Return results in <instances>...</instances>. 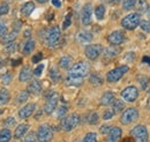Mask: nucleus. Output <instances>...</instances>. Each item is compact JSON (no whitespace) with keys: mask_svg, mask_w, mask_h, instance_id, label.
<instances>
[{"mask_svg":"<svg viewBox=\"0 0 150 142\" xmlns=\"http://www.w3.org/2000/svg\"><path fill=\"white\" fill-rule=\"evenodd\" d=\"M60 39H61V31H60V28L58 26L50 28L45 33V42H46V45L50 48L58 46L60 43Z\"/></svg>","mask_w":150,"mask_h":142,"instance_id":"f257e3e1","label":"nucleus"},{"mask_svg":"<svg viewBox=\"0 0 150 142\" xmlns=\"http://www.w3.org/2000/svg\"><path fill=\"white\" fill-rule=\"evenodd\" d=\"M89 70H90V66L88 62L86 61H79L74 64L69 70H68V75H72V76H79V77H86L88 74H89Z\"/></svg>","mask_w":150,"mask_h":142,"instance_id":"f03ea898","label":"nucleus"},{"mask_svg":"<svg viewBox=\"0 0 150 142\" xmlns=\"http://www.w3.org/2000/svg\"><path fill=\"white\" fill-rule=\"evenodd\" d=\"M140 22H141L140 14L139 13H132V14L126 15L121 20V26L127 30H134L135 28H137L140 26Z\"/></svg>","mask_w":150,"mask_h":142,"instance_id":"7ed1b4c3","label":"nucleus"},{"mask_svg":"<svg viewBox=\"0 0 150 142\" xmlns=\"http://www.w3.org/2000/svg\"><path fill=\"white\" fill-rule=\"evenodd\" d=\"M37 141L38 142H50L53 138V131L47 124L40 125L37 129Z\"/></svg>","mask_w":150,"mask_h":142,"instance_id":"20e7f679","label":"nucleus"},{"mask_svg":"<svg viewBox=\"0 0 150 142\" xmlns=\"http://www.w3.org/2000/svg\"><path fill=\"white\" fill-rule=\"evenodd\" d=\"M80 124V117L76 114V113H73L71 116H67L65 117L62 120H61V128L62 131L65 132H69L72 129H74L77 125Z\"/></svg>","mask_w":150,"mask_h":142,"instance_id":"39448f33","label":"nucleus"},{"mask_svg":"<svg viewBox=\"0 0 150 142\" xmlns=\"http://www.w3.org/2000/svg\"><path fill=\"white\" fill-rule=\"evenodd\" d=\"M131 134L136 142H148V131L143 125L135 126L131 131Z\"/></svg>","mask_w":150,"mask_h":142,"instance_id":"423d86ee","label":"nucleus"},{"mask_svg":"<svg viewBox=\"0 0 150 142\" xmlns=\"http://www.w3.org/2000/svg\"><path fill=\"white\" fill-rule=\"evenodd\" d=\"M137 118H139V111L134 107H129L124 111V113L120 117V121H121V124L128 125L137 120Z\"/></svg>","mask_w":150,"mask_h":142,"instance_id":"0eeeda50","label":"nucleus"},{"mask_svg":"<svg viewBox=\"0 0 150 142\" xmlns=\"http://www.w3.org/2000/svg\"><path fill=\"white\" fill-rule=\"evenodd\" d=\"M128 71V66H120V67H117V68H114L112 71H110L108 73V75H106V80L109 81V82H117V81H119L122 76H124V74H126V72Z\"/></svg>","mask_w":150,"mask_h":142,"instance_id":"6e6552de","label":"nucleus"},{"mask_svg":"<svg viewBox=\"0 0 150 142\" xmlns=\"http://www.w3.org/2000/svg\"><path fill=\"white\" fill-rule=\"evenodd\" d=\"M103 52V46L100 44H90L86 48L84 54L89 60H96Z\"/></svg>","mask_w":150,"mask_h":142,"instance_id":"1a4fd4ad","label":"nucleus"},{"mask_svg":"<svg viewBox=\"0 0 150 142\" xmlns=\"http://www.w3.org/2000/svg\"><path fill=\"white\" fill-rule=\"evenodd\" d=\"M58 101H59V95L57 92L51 94L46 99V103H45V107H44V112L46 114L53 113V111L56 110L57 105H58Z\"/></svg>","mask_w":150,"mask_h":142,"instance_id":"9d476101","label":"nucleus"},{"mask_svg":"<svg viewBox=\"0 0 150 142\" xmlns=\"http://www.w3.org/2000/svg\"><path fill=\"white\" fill-rule=\"evenodd\" d=\"M121 97L126 101V102H134L136 101V98L139 97V90L135 86H129L127 88H125L121 91Z\"/></svg>","mask_w":150,"mask_h":142,"instance_id":"9b49d317","label":"nucleus"},{"mask_svg":"<svg viewBox=\"0 0 150 142\" xmlns=\"http://www.w3.org/2000/svg\"><path fill=\"white\" fill-rule=\"evenodd\" d=\"M93 16V6L91 4H86L81 11V22L83 26H88L91 22Z\"/></svg>","mask_w":150,"mask_h":142,"instance_id":"f8f14e48","label":"nucleus"},{"mask_svg":"<svg viewBox=\"0 0 150 142\" xmlns=\"http://www.w3.org/2000/svg\"><path fill=\"white\" fill-rule=\"evenodd\" d=\"M108 40H109L110 44H112V45H114V46H117V45L122 44V43L126 40V36H125V34H124L122 31L115 30V31H113V33H111V34L109 35Z\"/></svg>","mask_w":150,"mask_h":142,"instance_id":"ddd939ff","label":"nucleus"},{"mask_svg":"<svg viewBox=\"0 0 150 142\" xmlns=\"http://www.w3.org/2000/svg\"><path fill=\"white\" fill-rule=\"evenodd\" d=\"M35 109H36V104H34V103H30V104L24 105L22 109H20L19 117L21 119H27V118L31 117L33 113H34V111H35Z\"/></svg>","mask_w":150,"mask_h":142,"instance_id":"4468645a","label":"nucleus"},{"mask_svg":"<svg viewBox=\"0 0 150 142\" xmlns=\"http://www.w3.org/2000/svg\"><path fill=\"white\" fill-rule=\"evenodd\" d=\"M76 40L81 44H87V43H90L93 40V34L89 33V31H80L76 34Z\"/></svg>","mask_w":150,"mask_h":142,"instance_id":"2eb2a0df","label":"nucleus"},{"mask_svg":"<svg viewBox=\"0 0 150 142\" xmlns=\"http://www.w3.org/2000/svg\"><path fill=\"white\" fill-rule=\"evenodd\" d=\"M121 133L122 132H121V128L120 127H112L111 131L108 134V140H106V142H117L120 139Z\"/></svg>","mask_w":150,"mask_h":142,"instance_id":"dca6fc26","label":"nucleus"},{"mask_svg":"<svg viewBox=\"0 0 150 142\" xmlns=\"http://www.w3.org/2000/svg\"><path fill=\"white\" fill-rule=\"evenodd\" d=\"M83 77H79V76H72V75H67L65 83L68 87H80L83 83Z\"/></svg>","mask_w":150,"mask_h":142,"instance_id":"f3484780","label":"nucleus"},{"mask_svg":"<svg viewBox=\"0 0 150 142\" xmlns=\"http://www.w3.org/2000/svg\"><path fill=\"white\" fill-rule=\"evenodd\" d=\"M31 76H33V72L30 70V67L29 66H24L19 74L20 82H27V81L31 80Z\"/></svg>","mask_w":150,"mask_h":142,"instance_id":"a211bd4d","label":"nucleus"},{"mask_svg":"<svg viewBox=\"0 0 150 142\" xmlns=\"http://www.w3.org/2000/svg\"><path fill=\"white\" fill-rule=\"evenodd\" d=\"M28 131H29V125L28 124L19 125V126L16 127L15 132H14V138H15V139H22L23 136L27 135Z\"/></svg>","mask_w":150,"mask_h":142,"instance_id":"6ab92c4d","label":"nucleus"},{"mask_svg":"<svg viewBox=\"0 0 150 142\" xmlns=\"http://www.w3.org/2000/svg\"><path fill=\"white\" fill-rule=\"evenodd\" d=\"M27 91H28L29 94H33V95H38V94H40V91H42V84H40V82H39L38 80H33V81L29 83Z\"/></svg>","mask_w":150,"mask_h":142,"instance_id":"aec40b11","label":"nucleus"},{"mask_svg":"<svg viewBox=\"0 0 150 142\" xmlns=\"http://www.w3.org/2000/svg\"><path fill=\"white\" fill-rule=\"evenodd\" d=\"M113 102H114V94H113L112 91H106V92L103 94V96L100 98V105L102 107L110 105Z\"/></svg>","mask_w":150,"mask_h":142,"instance_id":"412c9836","label":"nucleus"},{"mask_svg":"<svg viewBox=\"0 0 150 142\" xmlns=\"http://www.w3.org/2000/svg\"><path fill=\"white\" fill-rule=\"evenodd\" d=\"M16 36H18V34H16L15 31H13V33H8V34H6V35L1 38L0 43H1L2 45L12 44V43H14V40L16 39Z\"/></svg>","mask_w":150,"mask_h":142,"instance_id":"4be33fe9","label":"nucleus"},{"mask_svg":"<svg viewBox=\"0 0 150 142\" xmlns=\"http://www.w3.org/2000/svg\"><path fill=\"white\" fill-rule=\"evenodd\" d=\"M34 9H35V4H34L33 1H28V2H25V4L21 7V13H22L23 15L28 16V15H30V14L34 12Z\"/></svg>","mask_w":150,"mask_h":142,"instance_id":"5701e85b","label":"nucleus"},{"mask_svg":"<svg viewBox=\"0 0 150 142\" xmlns=\"http://www.w3.org/2000/svg\"><path fill=\"white\" fill-rule=\"evenodd\" d=\"M72 60H73V58L69 57V55H64V57H61L60 60H59V66H60V68L69 70V68H71V65H72Z\"/></svg>","mask_w":150,"mask_h":142,"instance_id":"b1692460","label":"nucleus"},{"mask_svg":"<svg viewBox=\"0 0 150 142\" xmlns=\"http://www.w3.org/2000/svg\"><path fill=\"white\" fill-rule=\"evenodd\" d=\"M11 99V94L6 88L0 90V105H6Z\"/></svg>","mask_w":150,"mask_h":142,"instance_id":"393cba45","label":"nucleus"},{"mask_svg":"<svg viewBox=\"0 0 150 142\" xmlns=\"http://www.w3.org/2000/svg\"><path fill=\"white\" fill-rule=\"evenodd\" d=\"M35 40L34 39H28L25 43H24V45H23V49H22V52L24 54H30L31 53V51L35 49Z\"/></svg>","mask_w":150,"mask_h":142,"instance_id":"a878e982","label":"nucleus"},{"mask_svg":"<svg viewBox=\"0 0 150 142\" xmlns=\"http://www.w3.org/2000/svg\"><path fill=\"white\" fill-rule=\"evenodd\" d=\"M12 139V132L8 128H4L0 131V142H9Z\"/></svg>","mask_w":150,"mask_h":142,"instance_id":"bb28decb","label":"nucleus"},{"mask_svg":"<svg viewBox=\"0 0 150 142\" xmlns=\"http://www.w3.org/2000/svg\"><path fill=\"white\" fill-rule=\"evenodd\" d=\"M119 52H120V49L117 48V46H110V48H106V49L104 50V54H105L106 58L115 57Z\"/></svg>","mask_w":150,"mask_h":142,"instance_id":"cd10ccee","label":"nucleus"},{"mask_svg":"<svg viewBox=\"0 0 150 142\" xmlns=\"http://www.w3.org/2000/svg\"><path fill=\"white\" fill-rule=\"evenodd\" d=\"M50 77H51V80L57 83V82H59L60 80H61V74L59 73V71L57 70L56 67H52L51 70H50Z\"/></svg>","mask_w":150,"mask_h":142,"instance_id":"c85d7f7f","label":"nucleus"},{"mask_svg":"<svg viewBox=\"0 0 150 142\" xmlns=\"http://www.w3.org/2000/svg\"><path fill=\"white\" fill-rule=\"evenodd\" d=\"M95 15L98 20H103L105 16V6L104 5H98L95 9Z\"/></svg>","mask_w":150,"mask_h":142,"instance_id":"c756f323","label":"nucleus"},{"mask_svg":"<svg viewBox=\"0 0 150 142\" xmlns=\"http://www.w3.org/2000/svg\"><path fill=\"white\" fill-rule=\"evenodd\" d=\"M136 7H137L139 13L148 12V2H147L146 0H137V2H136Z\"/></svg>","mask_w":150,"mask_h":142,"instance_id":"7c9ffc66","label":"nucleus"},{"mask_svg":"<svg viewBox=\"0 0 150 142\" xmlns=\"http://www.w3.org/2000/svg\"><path fill=\"white\" fill-rule=\"evenodd\" d=\"M89 81L94 86H102L103 84V79L98 74H91L90 77H89Z\"/></svg>","mask_w":150,"mask_h":142,"instance_id":"2f4dec72","label":"nucleus"},{"mask_svg":"<svg viewBox=\"0 0 150 142\" xmlns=\"http://www.w3.org/2000/svg\"><path fill=\"white\" fill-rule=\"evenodd\" d=\"M67 112H68V107H66V105H60L57 109V118H59V119L62 118L64 119L66 117Z\"/></svg>","mask_w":150,"mask_h":142,"instance_id":"473e14b6","label":"nucleus"},{"mask_svg":"<svg viewBox=\"0 0 150 142\" xmlns=\"http://www.w3.org/2000/svg\"><path fill=\"white\" fill-rule=\"evenodd\" d=\"M136 2H137V0H124L122 1V8L126 11H129L136 6Z\"/></svg>","mask_w":150,"mask_h":142,"instance_id":"72a5a7b5","label":"nucleus"},{"mask_svg":"<svg viewBox=\"0 0 150 142\" xmlns=\"http://www.w3.org/2000/svg\"><path fill=\"white\" fill-rule=\"evenodd\" d=\"M28 98H29V92H28V91H21L19 95H18V97H16V102H18L19 104H22V103H24Z\"/></svg>","mask_w":150,"mask_h":142,"instance_id":"f704fd0d","label":"nucleus"},{"mask_svg":"<svg viewBox=\"0 0 150 142\" xmlns=\"http://www.w3.org/2000/svg\"><path fill=\"white\" fill-rule=\"evenodd\" d=\"M124 107H125V104H124V102L122 101H119V99H117V101H114L113 102V110H114V112L115 113H118V112H120L121 110H124Z\"/></svg>","mask_w":150,"mask_h":142,"instance_id":"c9c22d12","label":"nucleus"},{"mask_svg":"<svg viewBox=\"0 0 150 142\" xmlns=\"http://www.w3.org/2000/svg\"><path fill=\"white\" fill-rule=\"evenodd\" d=\"M82 142H97V135L94 132H89L87 133V135L83 138Z\"/></svg>","mask_w":150,"mask_h":142,"instance_id":"e433bc0d","label":"nucleus"},{"mask_svg":"<svg viewBox=\"0 0 150 142\" xmlns=\"http://www.w3.org/2000/svg\"><path fill=\"white\" fill-rule=\"evenodd\" d=\"M12 79H13V75H12V73L7 72V73H5V74L1 76V82H2V84L7 86V84H9V83H11Z\"/></svg>","mask_w":150,"mask_h":142,"instance_id":"4c0bfd02","label":"nucleus"},{"mask_svg":"<svg viewBox=\"0 0 150 142\" xmlns=\"http://www.w3.org/2000/svg\"><path fill=\"white\" fill-rule=\"evenodd\" d=\"M37 141V134L35 132H30L24 136L23 142H36Z\"/></svg>","mask_w":150,"mask_h":142,"instance_id":"58836bf2","label":"nucleus"},{"mask_svg":"<svg viewBox=\"0 0 150 142\" xmlns=\"http://www.w3.org/2000/svg\"><path fill=\"white\" fill-rule=\"evenodd\" d=\"M88 124L89 125H96L98 121V113L97 112H93L88 116Z\"/></svg>","mask_w":150,"mask_h":142,"instance_id":"ea45409f","label":"nucleus"},{"mask_svg":"<svg viewBox=\"0 0 150 142\" xmlns=\"http://www.w3.org/2000/svg\"><path fill=\"white\" fill-rule=\"evenodd\" d=\"M140 27H141V29H142L143 31L150 33V22L149 21H147V20H141V22H140Z\"/></svg>","mask_w":150,"mask_h":142,"instance_id":"a19ab883","label":"nucleus"},{"mask_svg":"<svg viewBox=\"0 0 150 142\" xmlns=\"http://www.w3.org/2000/svg\"><path fill=\"white\" fill-rule=\"evenodd\" d=\"M16 49H18V44H16V43H12V44L6 45V48H5V52H7V53H12V52H15Z\"/></svg>","mask_w":150,"mask_h":142,"instance_id":"79ce46f5","label":"nucleus"},{"mask_svg":"<svg viewBox=\"0 0 150 142\" xmlns=\"http://www.w3.org/2000/svg\"><path fill=\"white\" fill-rule=\"evenodd\" d=\"M114 114H115V112H114V110H113V109H108V110L104 112L103 118H104L105 120H109V119L113 118V116H114Z\"/></svg>","mask_w":150,"mask_h":142,"instance_id":"37998d69","label":"nucleus"},{"mask_svg":"<svg viewBox=\"0 0 150 142\" xmlns=\"http://www.w3.org/2000/svg\"><path fill=\"white\" fill-rule=\"evenodd\" d=\"M7 30H8V28H7L6 22H0V37L1 38L6 35V34H8Z\"/></svg>","mask_w":150,"mask_h":142,"instance_id":"c03bdc74","label":"nucleus"},{"mask_svg":"<svg viewBox=\"0 0 150 142\" xmlns=\"http://www.w3.org/2000/svg\"><path fill=\"white\" fill-rule=\"evenodd\" d=\"M139 81H140V83H141L142 89H147V87H148V81H149L147 76H141Z\"/></svg>","mask_w":150,"mask_h":142,"instance_id":"a18cd8bd","label":"nucleus"},{"mask_svg":"<svg viewBox=\"0 0 150 142\" xmlns=\"http://www.w3.org/2000/svg\"><path fill=\"white\" fill-rule=\"evenodd\" d=\"M8 11H9L8 4L7 2H1V5H0V12H1V14H7Z\"/></svg>","mask_w":150,"mask_h":142,"instance_id":"49530a36","label":"nucleus"},{"mask_svg":"<svg viewBox=\"0 0 150 142\" xmlns=\"http://www.w3.org/2000/svg\"><path fill=\"white\" fill-rule=\"evenodd\" d=\"M111 128H112V127H111L110 125H108V124H106V125H103V126L100 127L99 132H100L102 134H109V132L111 131Z\"/></svg>","mask_w":150,"mask_h":142,"instance_id":"de8ad7c7","label":"nucleus"},{"mask_svg":"<svg viewBox=\"0 0 150 142\" xmlns=\"http://www.w3.org/2000/svg\"><path fill=\"white\" fill-rule=\"evenodd\" d=\"M43 70H44V65H38L37 67L34 70V75L35 76H40L42 73H43Z\"/></svg>","mask_w":150,"mask_h":142,"instance_id":"09e8293b","label":"nucleus"},{"mask_svg":"<svg viewBox=\"0 0 150 142\" xmlns=\"http://www.w3.org/2000/svg\"><path fill=\"white\" fill-rule=\"evenodd\" d=\"M15 124H16V120H15V118H13V117H8V118L5 120V125H6V126H14Z\"/></svg>","mask_w":150,"mask_h":142,"instance_id":"8fccbe9b","label":"nucleus"},{"mask_svg":"<svg viewBox=\"0 0 150 142\" xmlns=\"http://www.w3.org/2000/svg\"><path fill=\"white\" fill-rule=\"evenodd\" d=\"M71 21H72V15L68 14L66 18H65V22H64V29H67L69 26H71Z\"/></svg>","mask_w":150,"mask_h":142,"instance_id":"3c124183","label":"nucleus"},{"mask_svg":"<svg viewBox=\"0 0 150 142\" xmlns=\"http://www.w3.org/2000/svg\"><path fill=\"white\" fill-rule=\"evenodd\" d=\"M42 58H43V54L40 53V52L37 54H35V55L33 57V62H34V64H37V62H39V61L42 60Z\"/></svg>","mask_w":150,"mask_h":142,"instance_id":"603ef678","label":"nucleus"},{"mask_svg":"<svg viewBox=\"0 0 150 142\" xmlns=\"http://www.w3.org/2000/svg\"><path fill=\"white\" fill-rule=\"evenodd\" d=\"M134 58H135V54L134 53H126L125 57H124V59H125L126 61H133Z\"/></svg>","mask_w":150,"mask_h":142,"instance_id":"864d4df0","label":"nucleus"},{"mask_svg":"<svg viewBox=\"0 0 150 142\" xmlns=\"http://www.w3.org/2000/svg\"><path fill=\"white\" fill-rule=\"evenodd\" d=\"M13 28H14V31L18 34V31H19L20 29H21V22H20V21H16V22H14V24H13Z\"/></svg>","mask_w":150,"mask_h":142,"instance_id":"5fc2aeb1","label":"nucleus"},{"mask_svg":"<svg viewBox=\"0 0 150 142\" xmlns=\"http://www.w3.org/2000/svg\"><path fill=\"white\" fill-rule=\"evenodd\" d=\"M104 2H106V4H109V5H117L120 0H103Z\"/></svg>","mask_w":150,"mask_h":142,"instance_id":"6e6d98bb","label":"nucleus"},{"mask_svg":"<svg viewBox=\"0 0 150 142\" xmlns=\"http://www.w3.org/2000/svg\"><path fill=\"white\" fill-rule=\"evenodd\" d=\"M52 4L54 7H60L61 6V1L60 0H52Z\"/></svg>","mask_w":150,"mask_h":142,"instance_id":"4d7b16f0","label":"nucleus"},{"mask_svg":"<svg viewBox=\"0 0 150 142\" xmlns=\"http://www.w3.org/2000/svg\"><path fill=\"white\" fill-rule=\"evenodd\" d=\"M142 61H143V62H147V64H149L150 65V57H143Z\"/></svg>","mask_w":150,"mask_h":142,"instance_id":"13d9d810","label":"nucleus"},{"mask_svg":"<svg viewBox=\"0 0 150 142\" xmlns=\"http://www.w3.org/2000/svg\"><path fill=\"white\" fill-rule=\"evenodd\" d=\"M30 35H31V31H30L29 29H27V30L24 31V34H23V36H24V37H29Z\"/></svg>","mask_w":150,"mask_h":142,"instance_id":"bf43d9fd","label":"nucleus"},{"mask_svg":"<svg viewBox=\"0 0 150 142\" xmlns=\"http://www.w3.org/2000/svg\"><path fill=\"white\" fill-rule=\"evenodd\" d=\"M37 2H40V4H45V2H47L49 0H36Z\"/></svg>","mask_w":150,"mask_h":142,"instance_id":"052dcab7","label":"nucleus"},{"mask_svg":"<svg viewBox=\"0 0 150 142\" xmlns=\"http://www.w3.org/2000/svg\"><path fill=\"white\" fill-rule=\"evenodd\" d=\"M147 14H148V18H149V20H150V7L148 8V12H147Z\"/></svg>","mask_w":150,"mask_h":142,"instance_id":"680f3d73","label":"nucleus"},{"mask_svg":"<svg viewBox=\"0 0 150 142\" xmlns=\"http://www.w3.org/2000/svg\"><path fill=\"white\" fill-rule=\"evenodd\" d=\"M1 67H2V60H1V58H0V70H1Z\"/></svg>","mask_w":150,"mask_h":142,"instance_id":"e2e57ef3","label":"nucleus"},{"mask_svg":"<svg viewBox=\"0 0 150 142\" xmlns=\"http://www.w3.org/2000/svg\"><path fill=\"white\" fill-rule=\"evenodd\" d=\"M1 113H2V111H1V110H0V114H1Z\"/></svg>","mask_w":150,"mask_h":142,"instance_id":"0e129e2a","label":"nucleus"},{"mask_svg":"<svg viewBox=\"0 0 150 142\" xmlns=\"http://www.w3.org/2000/svg\"><path fill=\"white\" fill-rule=\"evenodd\" d=\"M0 16H1V12H0Z\"/></svg>","mask_w":150,"mask_h":142,"instance_id":"69168bd1","label":"nucleus"},{"mask_svg":"<svg viewBox=\"0 0 150 142\" xmlns=\"http://www.w3.org/2000/svg\"><path fill=\"white\" fill-rule=\"evenodd\" d=\"M149 94H150V89H149Z\"/></svg>","mask_w":150,"mask_h":142,"instance_id":"338daca9","label":"nucleus"}]
</instances>
